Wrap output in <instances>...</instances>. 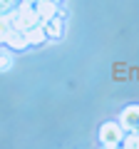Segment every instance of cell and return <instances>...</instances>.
Here are the masks:
<instances>
[{"mask_svg": "<svg viewBox=\"0 0 139 149\" xmlns=\"http://www.w3.org/2000/svg\"><path fill=\"white\" fill-rule=\"evenodd\" d=\"M5 45H8V47H13V50H22V47H27L25 30H17V27H13L10 35H8V40H5Z\"/></svg>", "mask_w": 139, "mask_h": 149, "instance_id": "cell-6", "label": "cell"}, {"mask_svg": "<svg viewBox=\"0 0 139 149\" xmlns=\"http://www.w3.org/2000/svg\"><path fill=\"white\" fill-rule=\"evenodd\" d=\"M45 32H47V37H62V32H65V25H62V20H60V15H55V17H50L47 22H45Z\"/></svg>", "mask_w": 139, "mask_h": 149, "instance_id": "cell-7", "label": "cell"}, {"mask_svg": "<svg viewBox=\"0 0 139 149\" xmlns=\"http://www.w3.org/2000/svg\"><path fill=\"white\" fill-rule=\"evenodd\" d=\"M122 147H129V149L139 147V129H137V132H132V134H124V139H122Z\"/></svg>", "mask_w": 139, "mask_h": 149, "instance_id": "cell-9", "label": "cell"}, {"mask_svg": "<svg viewBox=\"0 0 139 149\" xmlns=\"http://www.w3.org/2000/svg\"><path fill=\"white\" fill-rule=\"evenodd\" d=\"M35 13L40 15L42 22H47L50 17L57 15V0H38L35 3Z\"/></svg>", "mask_w": 139, "mask_h": 149, "instance_id": "cell-4", "label": "cell"}, {"mask_svg": "<svg viewBox=\"0 0 139 149\" xmlns=\"http://www.w3.org/2000/svg\"><path fill=\"white\" fill-rule=\"evenodd\" d=\"M10 67H13V55L0 52V70H10Z\"/></svg>", "mask_w": 139, "mask_h": 149, "instance_id": "cell-10", "label": "cell"}, {"mask_svg": "<svg viewBox=\"0 0 139 149\" xmlns=\"http://www.w3.org/2000/svg\"><path fill=\"white\" fill-rule=\"evenodd\" d=\"M119 124L127 132H137L139 129V104H127L119 112Z\"/></svg>", "mask_w": 139, "mask_h": 149, "instance_id": "cell-3", "label": "cell"}, {"mask_svg": "<svg viewBox=\"0 0 139 149\" xmlns=\"http://www.w3.org/2000/svg\"><path fill=\"white\" fill-rule=\"evenodd\" d=\"M8 15H10V20H13V27H17V30H30L32 25L40 22V15L35 13V5H22L20 3V8L13 10V13H8Z\"/></svg>", "mask_w": 139, "mask_h": 149, "instance_id": "cell-1", "label": "cell"}, {"mask_svg": "<svg viewBox=\"0 0 139 149\" xmlns=\"http://www.w3.org/2000/svg\"><path fill=\"white\" fill-rule=\"evenodd\" d=\"M10 30H13V20H10V15H0V42H5V40H8Z\"/></svg>", "mask_w": 139, "mask_h": 149, "instance_id": "cell-8", "label": "cell"}, {"mask_svg": "<svg viewBox=\"0 0 139 149\" xmlns=\"http://www.w3.org/2000/svg\"><path fill=\"white\" fill-rule=\"evenodd\" d=\"M25 37H27V45H42L45 40H47L45 22H38V25H32L30 30H25Z\"/></svg>", "mask_w": 139, "mask_h": 149, "instance_id": "cell-5", "label": "cell"}, {"mask_svg": "<svg viewBox=\"0 0 139 149\" xmlns=\"http://www.w3.org/2000/svg\"><path fill=\"white\" fill-rule=\"evenodd\" d=\"M22 5H35V3H38V0H20Z\"/></svg>", "mask_w": 139, "mask_h": 149, "instance_id": "cell-11", "label": "cell"}, {"mask_svg": "<svg viewBox=\"0 0 139 149\" xmlns=\"http://www.w3.org/2000/svg\"><path fill=\"white\" fill-rule=\"evenodd\" d=\"M124 139V127L119 122H104L99 127V142L104 147H119Z\"/></svg>", "mask_w": 139, "mask_h": 149, "instance_id": "cell-2", "label": "cell"}]
</instances>
